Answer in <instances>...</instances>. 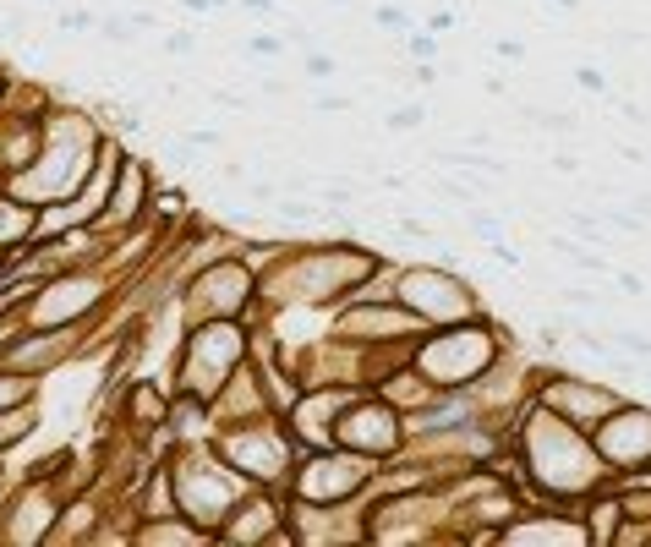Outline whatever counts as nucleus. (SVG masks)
<instances>
[{
	"label": "nucleus",
	"instance_id": "f257e3e1",
	"mask_svg": "<svg viewBox=\"0 0 651 547\" xmlns=\"http://www.w3.org/2000/svg\"><path fill=\"white\" fill-rule=\"evenodd\" d=\"M509 455H515L520 487L531 493V504H553V509H569V515H580V498L586 493L613 482V471L597 455L591 433H580L575 422L553 416L537 400L520 405L515 433H509Z\"/></svg>",
	"mask_w": 651,
	"mask_h": 547
},
{
	"label": "nucleus",
	"instance_id": "6ab92c4d",
	"mask_svg": "<svg viewBox=\"0 0 651 547\" xmlns=\"http://www.w3.org/2000/svg\"><path fill=\"white\" fill-rule=\"evenodd\" d=\"M356 383H312V389L296 394V405L285 411V427L301 449H329L334 427H340V411L356 400Z\"/></svg>",
	"mask_w": 651,
	"mask_h": 547
},
{
	"label": "nucleus",
	"instance_id": "603ef678",
	"mask_svg": "<svg viewBox=\"0 0 651 547\" xmlns=\"http://www.w3.org/2000/svg\"><path fill=\"white\" fill-rule=\"evenodd\" d=\"M493 55H498V61H509V66H520V61H526V44H520V39H498Z\"/></svg>",
	"mask_w": 651,
	"mask_h": 547
},
{
	"label": "nucleus",
	"instance_id": "4468645a",
	"mask_svg": "<svg viewBox=\"0 0 651 547\" xmlns=\"http://www.w3.org/2000/svg\"><path fill=\"white\" fill-rule=\"evenodd\" d=\"M334 444L362 449V455H372V460H394L405 444H411V433H405V411H400L394 400H383L378 389H362V394H356V400L340 411Z\"/></svg>",
	"mask_w": 651,
	"mask_h": 547
},
{
	"label": "nucleus",
	"instance_id": "72a5a7b5",
	"mask_svg": "<svg viewBox=\"0 0 651 547\" xmlns=\"http://www.w3.org/2000/svg\"><path fill=\"white\" fill-rule=\"evenodd\" d=\"M372 28H383V33H394V39H405V33L416 28V17L400 6V0H383V6H372Z\"/></svg>",
	"mask_w": 651,
	"mask_h": 547
},
{
	"label": "nucleus",
	"instance_id": "ea45409f",
	"mask_svg": "<svg viewBox=\"0 0 651 547\" xmlns=\"http://www.w3.org/2000/svg\"><path fill=\"white\" fill-rule=\"evenodd\" d=\"M465 225H471V236L482 241V247H487V241H498V236H509L504 214H487V208H465Z\"/></svg>",
	"mask_w": 651,
	"mask_h": 547
},
{
	"label": "nucleus",
	"instance_id": "9d476101",
	"mask_svg": "<svg viewBox=\"0 0 651 547\" xmlns=\"http://www.w3.org/2000/svg\"><path fill=\"white\" fill-rule=\"evenodd\" d=\"M214 449L236 465L252 487H269V493H285L290 471H296V460H301V444L290 438V427L279 411L252 416V422H236V427H219Z\"/></svg>",
	"mask_w": 651,
	"mask_h": 547
},
{
	"label": "nucleus",
	"instance_id": "473e14b6",
	"mask_svg": "<svg viewBox=\"0 0 651 547\" xmlns=\"http://www.w3.org/2000/svg\"><path fill=\"white\" fill-rule=\"evenodd\" d=\"M99 39H104V44H121V50H132V44L143 39V28H137L126 11H99Z\"/></svg>",
	"mask_w": 651,
	"mask_h": 547
},
{
	"label": "nucleus",
	"instance_id": "49530a36",
	"mask_svg": "<svg viewBox=\"0 0 651 547\" xmlns=\"http://www.w3.org/2000/svg\"><path fill=\"white\" fill-rule=\"evenodd\" d=\"M208 99H214L219 110H241V115L258 110V99H252V93H236V88H208Z\"/></svg>",
	"mask_w": 651,
	"mask_h": 547
},
{
	"label": "nucleus",
	"instance_id": "bb28decb",
	"mask_svg": "<svg viewBox=\"0 0 651 547\" xmlns=\"http://www.w3.org/2000/svg\"><path fill=\"white\" fill-rule=\"evenodd\" d=\"M39 427H44V400L6 405V411H0V455H17L28 438H39Z\"/></svg>",
	"mask_w": 651,
	"mask_h": 547
},
{
	"label": "nucleus",
	"instance_id": "ddd939ff",
	"mask_svg": "<svg viewBox=\"0 0 651 547\" xmlns=\"http://www.w3.org/2000/svg\"><path fill=\"white\" fill-rule=\"evenodd\" d=\"M531 400L548 405L553 416H564V422H575L580 433H597V422H608L613 411H619L624 389H613V383L602 378H586V372H569V367H537V389H531Z\"/></svg>",
	"mask_w": 651,
	"mask_h": 547
},
{
	"label": "nucleus",
	"instance_id": "0eeeda50",
	"mask_svg": "<svg viewBox=\"0 0 651 547\" xmlns=\"http://www.w3.org/2000/svg\"><path fill=\"white\" fill-rule=\"evenodd\" d=\"M170 471H176V509L186 520H197L208 537H214V531L236 515L241 498L252 493V482L219 455L214 438H208V444H181L176 455H170Z\"/></svg>",
	"mask_w": 651,
	"mask_h": 547
},
{
	"label": "nucleus",
	"instance_id": "f704fd0d",
	"mask_svg": "<svg viewBox=\"0 0 651 547\" xmlns=\"http://www.w3.org/2000/svg\"><path fill=\"white\" fill-rule=\"evenodd\" d=\"M290 50V39L285 33H252V39H241V55H247V61H279V55Z\"/></svg>",
	"mask_w": 651,
	"mask_h": 547
},
{
	"label": "nucleus",
	"instance_id": "3c124183",
	"mask_svg": "<svg viewBox=\"0 0 651 547\" xmlns=\"http://www.w3.org/2000/svg\"><path fill=\"white\" fill-rule=\"evenodd\" d=\"M192 17H214V11H236V0H181Z\"/></svg>",
	"mask_w": 651,
	"mask_h": 547
},
{
	"label": "nucleus",
	"instance_id": "e433bc0d",
	"mask_svg": "<svg viewBox=\"0 0 651 547\" xmlns=\"http://www.w3.org/2000/svg\"><path fill=\"white\" fill-rule=\"evenodd\" d=\"M356 110V93H340V88H323L312 93V115H323V121H340V115Z\"/></svg>",
	"mask_w": 651,
	"mask_h": 547
},
{
	"label": "nucleus",
	"instance_id": "09e8293b",
	"mask_svg": "<svg viewBox=\"0 0 651 547\" xmlns=\"http://www.w3.org/2000/svg\"><path fill=\"white\" fill-rule=\"evenodd\" d=\"M619 121L624 126H641V132H651V110L641 99H619Z\"/></svg>",
	"mask_w": 651,
	"mask_h": 547
},
{
	"label": "nucleus",
	"instance_id": "a18cd8bd",
	"mask_svg": "<svg viewBox=\"0 0 651 547\" xmlns=\"http://www.w3.org/2000/svg\"><path fill=\"white\" fill-rule=\"evenodd\" d=\"M548 170H553V176H580V170H586V165H580L575 143H558L553 154H548Z\"/></svg>",
	"mask_w": 651,
	"mask_h": 547
},
{
	"label": "nucleus",
	"instance_id": "412c9836",
	"mask_svg": "<svg viewBox=\"0 0 651 547\" xmlns=\"http://www.w3.org/2000/svg\"><path fill=\"white\" fill-rule=\"evenodd\" d=\"M208 405H214V433H219V427H236V422H252V416H269V411H274L269 394H263L258 367H252V356H247L236 372H230L225 389H219Z\"/></svg>",
	"mask_w": 651,
	"mask_h": 547
},
{
	"label": "nucleus",
	"instance_id": "4d7b16f0",
	"mask_svg": "<svg viewBox=\"0 0 651 547\" xmlns=\"http://www.w3.org/2000/svg\"><path fill=\"white\" fill-rule=\"evenodd\" d=\"M329 6H356V0H329Z\"/></svg>",
	"mask_w": 651,
	"mask_h": 547
},
{
	"label": "nucleus",
	"instance_id": "6e6552de",
	"mask_svg": "<svg viewBox=\"0 0 651 547\" xmlns=\"http://www.w3.org/2000/svg\"><path fill=\"white\" fill-rule=\"evenodd\" d=\"M252 356V329L241 318H203L186 323L176 362H170V389L197 394V400H214L225 389V378Z\"/></svg>",
	"mask_w": 651,
	"mask_h": 547
},
{
	"label": "nucleus",
	"instance_id": "f8f14e48",
	"mask_svg": "<svg viewBox=\"0 0 651 547\" xmlns=\"http://www.w3.org/2000/svg\"><path fill=\"white\" fill-rule=\"evenodd\" d=\"M99 323H104V318H99ZM99 323H50V329H11V340L0 345V362H6L11 372H22V378H33V383H50V378H61L66 367L88 362Z\"/></svg>",
	"mask_w": 651,
	"mask_h": 547
},
{
	"label": "nucleus",
	"instance_id": "20e7f679",
	"mask_svg": "<svg viewBox=\"0 0 651 547\" xmlns=\"http://www.w3.org/2000/svg\"><path fill=\"white\" fill-rule=\"evenodd\" d=\"M509 329L498 323V312L487 318H465V323H444V329H422L411 345V367L422 372L433 389H471L498 356L509 351Z\"/></svg>",
	"mask_w": 651,
	"mask_h": 547
},
{
	"label": "nucleus",
	"instance_id": "393cba45",
	"mask_svg": "<svg viewBox=\"0 0 651 547\" xmlns=\"http://www.w3.org/2000/svg\"><path fill=\"white\" fill-rule=\"evenodd\" d=\"M619 520H624V504H619V493H613V482L580 498V531H586V547H613Z\"/></svg>",
	"mask_w": 651,
	"mask_h": 547
},
{
	"label": "nucleus",
	"instance_id": "6e6d98bb",
	"mask_svg": "<svg viewBox=\"0 0 651 547\" xmlns=\"http://www.w3.org/2000/svg\"><path fill=\"white\" fill-rule=\"evenodd\" d=\"M6 88H11V66L0 61V104H6Z\"/></svg>",
	"mask_w": 651,
	"mask_h": 547
},
{
	"label": "nucleus",
	"instance_id": "a19ab883",
	"mask_svg": "<svg viewBox=\"0 0 651 547\" xmlns=\"http://www.w3.org/2000/svg\"><path fill=\"white\" fill-rule=\"evenodd\" d=\"M197 44H203V33H197V28H170L165 39H159V50H165L170 61H186V55H197Z\"/></svg>",
	"mask_w": 651,
	"mask_h": 547
},
{
	"label": "nucleus",
	"instance_id": "7ed1b4c3",
	"mask_svg": "<svg viewBox=\"0 0 651 547\" xmlns=\"http://www.w3.org/2000/svg\"><path fill=\"white\" fill-rule=\"evenodd\" d=\"M104 121L88 110L83 99H61L50 115H44V143H39V159H33L22 176L6 181L11 197H22V203L44 208V203H66V197L83 186V176L93 170V159H99L104 148Z\"/></svg>",
	"mask_w": 651,
	"mask_h": 547
},
{
	"label": "nucleus",
	"instance_id": "2eb2a0df",
	"mask_svg": "<svg viewBox=\"0 0 651 547\" xmlns=\"http://www.w3.org/2000/svg\"><path fill=\"white\" fill-rule=\"evenodd\" d=\"M61 504H66L61 487L22 471L17 493H11L6 509H0V547H44L50 542L55 515H61Z\"/></svg>",
	"mask_w": 651,
	"mask_h": 547
},
{
	"label": "nucleus",
	"instance_id": "37998d69",
	"mask_svg": "<svg viewBox=\"0 0 651 547\" xmlns=\"http://www.w3.org/2000/svg\"><path fill=\"white\" fill-rule=\"evenodd\" d=\"M575 88L580 93H591V99H613V83H608V72H602V66H575Z\"/></svg>",
	"mask_w": 651,
	"mask_h": 547
},
{
	"label": "nucleus",
	"instance_id": "9b49d317",
	"mask_svg": "<svg viewBox=\"0 0 651 547\" xmlns=\"http://www.w3.org/2000/svg\"><path fill=\"white\" fill-rule=\"evenodd\" d=\"M383 460L362 455V449H301L296 471H290V498H307V504H351V498H367L372 476H378Z\"/></svg>",
	"mask_w": 651,
	"mask_h": 547
},
{
	"label": "nucleus",
	"instance_id": "dca6fc26",
	"mask_svg": "<svg viewBox=\"0 0 651 547\" xmlns=\"http://www.w3.org/2000/svg\"><path fill=\"white\" fill-rule=\"evenodd\" d=\"M165 181L159 176V165L148 154H137L132 143L121 148V165H115V181H110V203H104L99 225L104 236H121V230L132 225H148V203H154V186Z\"/></svg>",
	"mask_w": 651,
	"mask_h": 547
},
{
	"label": "nucleus",
	"instance_id": "f03ea898",
	"mask_svg": "<svg viewBox=\"0 0 651 547\" xmlns=\"http://www.w3.org/2000/svg\"><path fill=\"white\" fill-rule=\"evenodd\" d=\"M389 263V252L362 247L356 236H334V241H290L279 252V263L258 279L263 301L279 307H312V312H334L367 274H378Z\"/></svg>",
	"mask_w": 651,
	"mask_h": 547
},
{
	"label": "nucleus",
	"instance_id": "a878e982",
	"mask_svg": "<svg viewBox=\"0 0 651 547\" xmlns=\"http://www.w3.org/2000/svg\"><path fill=\"white\" fill-rule=\"evenodd\" d=\"M165 427H170V438H176V444H208V438H214V405L176 389V394H170Z\"/></svg>",
	"mask_w": 651,
	"mask_h": 547
},
{
	"label": "nucleus",
	"instance_id": "cd10ccee",
	"mask_svg": "<svg viewBox=\"0 0 651 547\" xmlns=\"http://www.w3.org/2000/svg\"><path fill=\"white\" fill-rule=\"evenodd\" d=\"M520 121L537 126L542 137H558V143H575V137H580V115L575 110H542V104H526Z\"/></svg>",
	"mask_w": 651,
	"mask_h": 547
},
{
	"label": "nucleus",
	"instance_id": "79ce46f5",
	"mask_svg": "<svg viewBox=\"0 0 651 547\" xmlns=\"http://www.w3.org/2000/svg\"><path fill=\"white\" fill-rule=\"evenodd\" d=\"M405 61H438V33H427L422 22H416V28L405 33Z\"/></svg>",
	"mask_w": 651,
	"mask_h": 547
},
{
	"label": "nucleus",
	"instance_id": "864d4df0",
	"mask_svg": "<svg viewBox=\"0 0 651 547\" xmlns=\"http://www.w3.org/2000/svg\"><path fill=\"white\" fill-rule=\"evenodd\" d=\"M487 93H493V99H509V77H487V83H482Z\"/></svg>",
	"mask_w": 651,
	"mask_h": 547
},
{
	"label": "nucleus",
	"instance_id": "c03bdc74",
	"mask_svg": "<svg viewBox=\"0 0 651 547\" xmlns=\"http://www.w3.org/2000/svg\"><path fill=\"white\" fill-rule=\"evenodd\" d=\"M558 296H564L569 307H580V312H602V307H608V290H591V285H569V290H558Z\"/></svg>",
	"mask_w": 651,
	"mask_h": 547
},
{
	"label": "nucleus",
	"instance_id": "58836bf2",
	"mask_svg": "<svg viewBox=\"0 0 651 547\" xmlns=\"http://www.w3.org/2000/svg\"><path fill=\"white\" fill-rule=\"evenodd\" d=\"M608 340H613V351H624L630 362H651V334H641V329H608Z\"/></svg>",
	"mask_w": 651,
	"mask_h": 547
},
{
	"label": "nucleus",
	"instance_id": "a211bd4d",
	"mask_svg": "<svg viewBox=\"0 0 651 547\" xmlns=\"http://www.w3.org/2000/svg\"><path fill=\"white\" fill-rule=\"evenodd\" d=\"M214 547H296L285 526V493L252 487L236 504V515L214 531Z\"/></svg>",
	"mask_w": 651,
	"mask_h": 547
},
{
	"label": "nucleus",
	"instance_id": "5701e85b",
	"mask_svg": "<svg viewBox=\"0 0 651 547\" xmlns=\"http://www.w3.org/2000/svg\"><path fill=\"white\" fill-rule=\"evenodd\" d=\"M39 143H44V121L17 115V110H0V186H6L11 176H22V170L39 159Z\"/></svg>",
	"mask_w": 651,
	"mask_h": 547
},
{
	"label": "nucleus",
	"instance_id": "4c0bfd02",
	"mask_svg": "<svg viewBox=\"0 0 651 547\" xmlns=\"http://www.w3.org/2000/svg\"><path fill=\"white\" fill-rule=\"evenodd\" d=\"M301 77H307V83H334V77H340V55H323V50H307L301 55Z\"/></svg>",
	"mask_w": 651,
	"mask_h": 547
},
{
	"label": "nucleus",
	"instance_id": "39448f33",
	"mask_svg": "<svg viewBox=\"0 0 651 547\" xmlns=\"http://www.w3.org/2000/svg\"><path fill=\"white\" fill-rule=\"evenodd\" d=\"M121 296V274L110 263H66V269L44 274L39 285L22 296L17 329H50V323H99L115 312Z\"/></svg>",
	"mask_w": 651,
	"mask_h": 547
},
{
	"label": "nucleus",
	"instance_id": "5fc2aeb1",
	"mask_svg": "<svg viewBox=\"0 0 651 547\" xmlns=\"http://www.w3.org/2000/svg\"><path fill=\"white\" fill-rule=\"evenodd\" d=\"M542 6H558V11H580L586 0H542Z\"/></svg>",
	"mask_w": 651,
	"mask_h": 547
},
{
	"label": "nucleus",
	"instance_id": "b1692460",
	"mask_svg": "<svg viewBox=\"0 0 651 547\" xmlns=\"http://www.w3.org/2000/svg\"><path fill=\"white\" fill-rule=\"evenodd\" d=\"M132 547H214V537L176 509V515H159V520H137Z\"/></svg>",
	"mask_w": 651,
	"mask_h": 547
},
{
	"label": "nucleus",
	"instance_id": "4be33fe9",
	"mask_svg": "<svg viewBox=\"0 0 651 547\" xmlns=\"http://www.w3.org/2000/svg\"><path fill=\"white\" fill-rule=\"evenodd\" d=\"M99 526H104V487H88V493H72L61 504L44 547H93L99 542Z\"/></svg>",
	"mask_w": 651,
	"mask_h": 547
},
{
	"label": "nucleus",
	"instance_id": "2f4dec72",
	"mask_svg": "<svg viewBox=\"0 0 651 547\" xmlns=\"http://www.w3.org/2000/svg\"><path fill=\"white\" fill-rule=\"evenodd\" d=\"M39 394H44V383L22 378V372H11L0 362V411H6V405H28V400H39Z\"/></svg>",
	"mask_w": 651,
	"mask_h": 547
},
{
	"label": "nucleus",
	"instance_id": "bf43d9fd",
	"mask_svg": "<svg viewBox=\"0 0 651 547\" xmlns=\"http://www.w3.org/2000/svg\"><path fill=\"white\" fill-rule=\"evenodd\" d=\"M0 460H6V455H0Z\"/></svg>",
	"mask_w": 651,
	"mask_h": 547
},
{
	"label": "nucleus",
	"instance_id": "aec40b11",
	"mask_svg": "<svg viewBox=\"0 0 651 547\" xmlns=\"http://www.w3.org/2000/svg\"><path fill=\"white\" fill-rule=\"evenodd\" d=\"M329 329L356 345H389V340H416L422 323L400 307V301H340L329 312Z\"/></svg>",
	"mask_w": 651,
	"mask_h": 547
},
{
	"label": "nucleus",
	"instance_id": "7c9ffc66",
	"mask_svg": "<svg viewBox=\"0 0 651 547\" xmlns=\"http://www.w3.org/2000/svg\"><path fill=\"white\" fill-rule=\"evenodd\" d=\"M55 33H61V39H93V33H99V11L93 6H61L55 11Z\"/></svg>",
	"mask_w": 651,
	"mask_h": 547
},
{
	"label": "nucleus",
	"instance_id": "423d86ee",
	"mask_svg": "<svg viewBox=\"0 0 651 547\" xmlns=\"http://www.w3.org/2000/svg\"><path fill=\"white\" fill-rule=\"evenodd\" d=\"M394 301L411 312L422 329H444V323L465 318H487V296L460 263H438V258H400L394 269Z\"/></svg>",
	"mask_w": 651,
	"mask_h": 547
},
{
	"label": "nucleus",
	"instance_id": "c85d7f7f",
	"mask_svg": "<svg viewBox=\"0 0 651 547\" xmlns=\"http://www.w3.org/2000/svg\"><path fill=\"white\" fill-rule=\"evenodd\" d=\"M422 126H427V99L422 93H416V99H400L389 115H383V132L389 137H411V132H422Z\"/></svg>",
	"mask_w": 651,
	"mask_h": 547
},
{
	"label": "nucleus",
	"instance_id": "de8ad7c7",
	"mask_svg": "<svg viewBox=\"0 0 651 547\" xmlns=\"http://www.w3.org/2000/svg\"><path fill=\"white\" fill-rule=\"evenodd\" d=\"M422 28L444 39V33H455V28H460V11H455V6H438V11H427V17H422Z\"/></svg>",
	"mask_w": 651,
	"mask_h": 547
},
{
	"label": "nucleus",
	"instance_id": "1a4fd4ad",
	"mask_svg": "<svg viewBox=\"0 0 651 547\" xmlns=\"http://www.w3.org/2000/svg\"><path fill=\"white\" fill-rule=\"evenodd\" d=\"M181 312H186V323L241 318L247 329H258V323H269L274 307L263 301L258 274L247 269V258H241V252H225V258H214L208 269H197L181 285Z\"/></svg>",
	"mask_w": 651,
	"mask_h": 547
},
{
	"label": "nucleus",
	"instance_id": "13d9d810",
	"mask_svg": "<svg viewBox=\"0 0 651 547\" xmlns=\"http://www.w3.org/2000/svg\"><path fill=\"white\" fill-rule=\"evenodd\" d=\"M0 192H6V186H0Z\"/></svg>",
	"mask_w": 651,
	"mask_h": 547
},
{
	"label": "nucleus",
	"instance_id": "8fccbe9b",
	"mask_svg": "<svg viewBox=\"0 0 651 547\" xmlns=\"http://www.w3.org/2000/svg\"><path fill=\"white\" fill-rule=\"evenodd\" d=\"M613 285H619L624 296H646V274H635V269H613Z\"/></svg>",
	"mask_w": 651,
	"mask_h": 547
},
{
	"label": "nucleus",
	"instance_id": "c9c22d12",
	"mask_svg": "<svg viewBox=\"0 0 651 547\" xmlns=\"http://www.w3.org/2000/svg\"><path fill=\"white\" fill-rule=\"evenodd\" d=\"M389 230H394V236H405V241H438V230L427 225L422 214H411V208H405V203L389 214Z\"/></svg>",
	"mask_w": 651,
	"mask_h": 547
},
{
	"label": "nucleus",
	"instance_id": "c756f323",
	"mask_svg": "<svg viewBox=\"0 0 651 547\" xmlns=\"http://www.w3.org/2000/svg\"><path fill=\"white\" fill-rule=\"evenodd\" d=\"M564 230H569V236H580L586 247H613V230L602 225V214H597V208H591V214H586V208L564 214Z\"/></svg>",
	"mask_w": 651,
	"mask_h": 547
},
{
	"label": "nucleus",
	"instance_id": "f3484780",
	"mask_svg": "<svg viewBox=\"0 0 651 547\" xmlns=\"http://www.w3.org/2000/svg\"><path fill=\"white\" fill-rule=\"evenodd\" d=\"M591 444H597V455L608 460L613 476L646 471V465H651V405L635 400V394H624L619 411H613L608 422H597Z\"/></svg>",
	"mask_w": 651,
	"mask_h": 547
}]
</instances>
